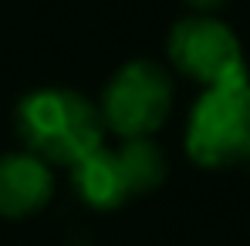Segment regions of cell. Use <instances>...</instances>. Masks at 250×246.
<instances>
[{
	"label": "cell",
	"mask_w": 250,
	"mask_h": 246,
	"mask_svg": "<svg viewBox=\"0 0 250 246\" xmlns=\"http://www.w3.org/2000/svg\"><path fill=\"white\" fill-rule=\"evenodd\" d=\"M14 132L24 152L47 165L75 169L105 142V122L91 98L71 88H34L14 108Z\"/></svg>",
	"instance_id": "cell-1"
},
{
	"label": "cell",
	"mask_w": 250,
	"mask_h": 246,
	"mask_svg": "<svg viewBox=\"0 0 250 246\" xmlns=\"http://www.w3.org/2000/svg\"><path fill=\"white\" fill-rule=\"evenodd\" d=\"M169 165L152 138H119L98 145L71 169V186L91 209H122L125 203L149 196L163 186Z\"/></svg>",
	"instance_id": "cell-2"
},
{
	"label": "cell",
	"mask_w": 250,
	"mask_h": 246,
	"mask_svg": "<svg viewBox=\"0 0 250 246\" xmlns=\"http://www.w3.org/2000/svg\"><path fill=\"white\" fill-rule=\"evenodd\" d=\"M186 155L200 169H230L250 159V75L209 84L189 108Z\"/></svg>",
	"instance_id": "cell-3"
},
{
	"label": "cell",
	"mask_w": 250,
	"mask_h": 246,
	"mask_svg": "<svg viewBox=\"0 0 250 246\" xmlns=\"http://www.w3.org/2000/svg\"><path fill=\"white\" fill-rule=\"evenodd\" d=\"M98 112L115 138H152L172 112L169 71L149 57L125 61L105 84Z\"/></svg>",
	"instance_id": "cell-4"
},
{
	"label": "cell",
	"mask_w": 250,
	"mask_h": 246,
	"mask_svg": "<svg viewBox=\"0 0 250 246\" xmlns=\"http://www.w3.org/2000/svg\"><path fill=\"white\" fill-rule=\"evenodd\" d=\"M166 57L183 78L203 88L247 75L244 47L237 34L213 14H189L176 20L166 38Z\"/></svg>",
	"instance_id": "cell-5"
},
{
	"label": "cell",
	"mask_w": 250,
	"mask_h": 246,
	"mask_svg": "<svg viewBox=\"0 0 250 246\" xmlns=\"http://www.w3.org/2000/svg\"><path fill=\"white\" fill-rule=\"evenodd\" d=\"M54 196V172L31 152L0 155V216L27 219L41 212Z\"/></svg>",
	"instance_id": "cell-6"
},
{
	"label": "cell",
	"mask_w": 250,
	"mask_h": 246,
	"mask_svg": "<svg viewBox=\"0 0 250 246\" xmlns=\"http://www.w3.org/2000/svg\"><path fill=\"white\" fill-rule=\"evenodd\" d=\"M186 7H193V14H213L220 7H227L230 0H183Z\"/></svg>",
	"instance_id": "cell-7"
}]
</instances>
